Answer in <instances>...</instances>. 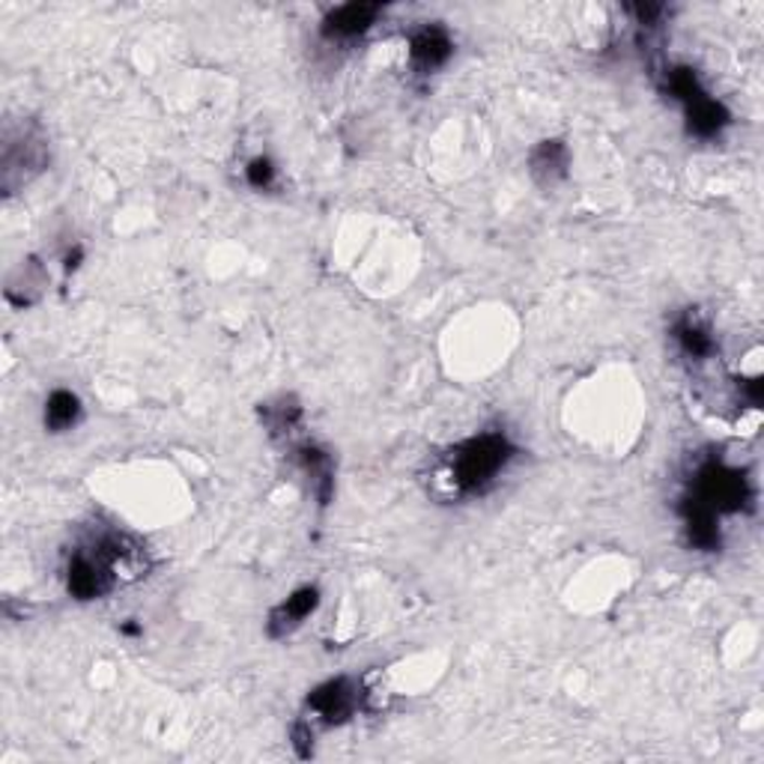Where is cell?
Segmentation results:
<instances>
[{"instance_id": "1", "label": "cell", "mask_w": 764, "mask_h": 764, "mask_svg": "<svg viewBox=\"0 0 764 764\" xmlns=\"http://www.w3.org/2000/svg\"><path fill=\"white\" fill-rule=\"evenodd\" d=\"M513 454L517 448L511 445V440L496 430L460 442L448 460L451 484L460 493H481L493 484V478L499 475L505 466L511 463Z\"/></svg>"}, {"instance_id": "2", "label": "cell", "mask_w": 764, "mask_h": 764, "mask_svg": "<svg viewBox=\"0 0 764 764\" xmlns=\"http://www.w3.org/2000/svg\"><path fill=\"white\" fill-rule=\"evenodd\" d=\"M48 162L46 138L39 135L36 126L22 131H7L3 138V155H0V186L7 194L24 186L27 179L36 177Z\"/></svg>"}, {"instance_id": "3", "label": "cell", "mask_w": 764, "mask_h": 764, "mask_svg": "<svg viewBox=\"0 0 764 764\" xmlns=\"http://www.w3.org/2000/svg\"><path fill=\"white\" fill-rule=\"evenodd\" d=\"M692 499L714 513L740 511L750 501V481L740 475L738 469H728V466L716 463V460H708L696 475Z\"/></svg>"}, {"instance_id": "4", "label": "cell", "mask_w": 764, "mask_h": 764, "mask_svg": "<svg viewBox=\"0 0 764 764\" xmlns=\"http://www.w3.org/2000/svg\"><path fill=\"white\" fill-rule=\"evenodd\" d=\"M358 684L353 678H332L310 690L308 711L326 726H341L358 708Z\"/></svg>"}, {"instance_id": "5", "label": "cell", "mask_w": 764, "mask_h": 764, "mask_svg": "<svg viewBox=\"0 0 764 764\" xmlns=\"http://www.w3.org/2000/svg\"><path fill=\"white\" fill-rule=\"evenodd\" d=\"M114 585H117V576L107 571L93 552H75L69 559V568H66V588H69L72 597H78V600H96V597L107 595Z\"/></svg>"}, {"instance_id": "6", "label": "cell", "mask_w": 764, "mask_h": 764, "mask_svg": "<svg viewBox=\"0 0 764 764\" xmlns=\"http://www.w3.org/2000/svg\"><path fill=\"white\" fill-rule=\"evenodd\" d=\"M382 15V7L377 3H346L326 15L322 22V36L326 39H356L365 30H370Z\"/></svg>"}, {"instance_id": "7", "label": "cell", "mask_w": 764, "mask_h": 764, "mask_svg": "<svg viewBox=\"0 0 764 764\" xmlns=\"http://www.w3.org/2000/svg\"><path fill=\"white\" fill-rule=\"evenodd\" d=\"M451 36H448V30L440 27V24H428V27L416 30L412 39H409V60H412V66H416L418 72H424V75L440 69L442 63L451 58Z\"/></svg>"}, {"instance_id": "8", "label": "cell", "mask_w": 764, "mask_h": 764, "mask_svg": "<svg viewBox=\"0 0 764 764\" xmlns=\"http://www.w3.org/2000/svg\"><path fill=\"white\" fill-rule=\"evenodd\" d=\"M317 607H320V591L314 585H305V588L293 591L284 603H278L272 609V615H269V636L272 639L290 636L296 627H302V621L308 619Z\"/></svg>"}, {"instance_id": "9", "label": "cell", "mask_w": 764, "mask_h": 764, "mask_svg": "<svg viewBox=\"0 0 764 764\" xmlns=\"http://www.w3.org/2000/svg\"><path fill=\"white\" fill-rule=\"evenodd\" d=\"M296 463L302 466V472L314 484V493H317L320 505H329L334 493V469L329 451H322L320 445H314V442H305L296 448Z\"/></svg>"}, {"instance_id": "10", "label": "cell", "mask_w": 764, "mask_h": 764, "mask_svg": "<svg viewBox=\"0 0 764 764\" xmlns=\"http://www.w3.org/2000/svg\"><path fill=\"white\" fill-rule=\"evenodd\" d=\"M529 165H532V177L540 186H556L559 179L568 177V167H571V153H568V143L564 141H540L529 155Z\"/></svg>"}, {"instance_id": "11", "label": "cell", "mask_w": 764, "mask_h": 764, "mask_svg": "<svg viewBox=\"0 0 764 764\" xmlns=\"http://www.w3.org/2000/svg\"><path fill=\"white\" fill-rule=\"evenodd\" d=\"M687 129L696 138H716L728 126V111L708 93L687 102Z\"/></svg>"}, {"instance_id": "12", "label": "cell", "mask_w": 764, "mask_h": 764, "mask_svg": "<svg viewBox=\"0 0 764 764\" xmlns=\"http://www.w3.org/2000/svg\"><path fill=\"white\" fill-rule=\"evenodd\" d=\"M680 517H684V525H687V540H690V547L704 549V552L720 547V532H716L714 511H708V508L699 505L696 499H684Z\"/></svg>"}, {"instance_id": "13", "label": "cell", "mask_w": 764, "mask_h": 764, "mask_svg": "<svg viewBox=\"0 0 764 764\" xmlns=\"http://www.w3.org/2000/svg\"><path fill=\"white\" fill-rule=\"evenodd\" d=\"M48 284V275L46 269H42V263L39 260H22V266L15 269V275L10 278V284H7V298H10L12 305H34L36 298L42 296V290H46Z\"/></svg>"}, {"instance_id": "14", "label": "cell", "mask_w": 764, "mask_h": 764, "mask_svg": "<svg viewBox=\"0 0 764 764\" xmlns=\"http://www.w3.org/2000/svg\"><path fill=\"white\" fill-rule=\"evenodd\" d=\"M672 334H675V341H678V346L684 349V356L687 358H696V361H699V358H708L714 353L711 329H708L692 310H687V314L672 326Z\"/></svg>"}, {"instance_id": "15", "label": "cell", "mask_w": 764, "mask_h": 764, "mask_svg": "<svg viewBox=\"0 0 764 764\" xmlns=\"http://www.w3.org/2000/svg\"><path fill=\"white\" fill-rule=\"evenodd\" d=\"M81 418V400L75 397L66 389H58V392L48 394L46 400V428L51 433H63V430H72L78 424Z\"/></svg>"}, {"instance_id": "16", "label": "cell", "mask_w": 764, "mask_h": 764, "mask_svg": "<svg viewBox=\"0 0 764 764\" xmlns=\"http://www.w3.org/2000/svg\"><path fill=\"white\" fill-rule=\"evenodd\" d=\"M663 87H666L668 96H675L678 102H692L696 96H702V84H699V78H696V72L687 69V66H675V69L666 72V78H663Z\"/></svg>"}, {"instance_id": "17", "label": "cell", "mask_w": 764, "mask_h": 764, "mask_svg": "<svg viewBox=\"0 0 764 764\" xmlns=\"http://www.w3.org/2000/svg\"><path fill=\"white\" fill-rule=\"evenodd\" d=\"M263 416H266V424L272 433H281V430H293V424L302 416V409L296 404H286L281 400L278 406H263Z\"/></svg>"}, {"instance_id": "18", "label": "cell", "mask_w": 764, "mask_h": 764, "mask_svg": "<svg viewBox=\"0 0 764 764\" xmlns=\"http://www.w3.org/2000/svg\"><path fill=\"white\" fill-rule=\"evenodd\" d=\"M245 179H249V186H254V189H269L275 182V165L269 162V158H251L249 167H245Z\"/></svg>"}, {"instance_id": "19", "label": "cell", "mask_w": 764, "mask_h": 764, "mask_svg": "<svg viewBox=\"0 0 764 764\" xmlns=\"http://www.w3.org/2000/svg\"><path fill=\"white\" fill-rule=\"evenodd\" d=\"M293 747H296L298 759H310V752H314V731H310L308 723H298L293 728Z\"/></svg>"}, {"instance_id": "20", "label": "cell", "mask_w": 764, "mask_h": 764, "mask_svg": "<svg viewBox=\"0 0 764 764\" xmlns=\"http://www.w3.org/2000/svg\"><path fill=\"white\" fill-rule=\"evenodd\" d=\"M81 257H84V249L81 245H75V249L66 254V272H72V269H78V263H81Z\"/></svg>"}]
</instances>
